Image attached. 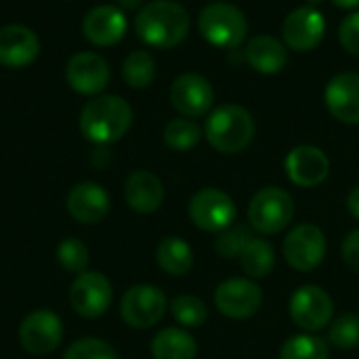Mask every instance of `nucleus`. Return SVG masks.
Instances as JSON below:
<instances>
[{
	"mask_svg": "<svg viewBox=\"0 0 359 359\" xmlns=\"http://www.w3.org/2000/svg\"><path fill=\"white\" fill-rule=\"evenodd\" d=\"M135 32L151 48H175L189 34V15L175 0H151L137 13Z\"/></svg>",
	"mask_w": 359,
	"mask_h": 359,
	"instance_id": "obj_1",
	"label": "nucleus"
},
{
	"mask_svg": "<svg viewBox=\"0 0 359 359\" xmlns=\"http://www.w3.org/2000/svg\"><path fill=\"white\" fill-rule=\"evenodd\" d=\"M133 124V107L118 95H99L80 111V130L95 145L120 141Z\"/></svg>",
	"mask_w": 359,
	"mask_h": 359,
	"instance_id": "obj_2",
	"label": "nucleus"
},
{
	"mask_svg": "<svg viewBox=\"0 0 359 359\" xmlns=\"http://www.w3.org/2000/svg\"><path fill=\"white\" fill-rule=\"evenodd\" d=\"M255 130L257 126L252 114L236 103H227L212 109L204 126V135L208 143L217 151L229 156L244 151L252 143Z\"/></svg>",
	"mask_w": 359,
	"mask_h": 359,
	"instance_id": "obj_3",
	"label": "nucleus"
},
{
	"mask_svg": "<svg viewBox=\"0 0 359 359\" xmlns=\"http://www.w3.org/2000/svg\"><path fill=\"white\" fill-rule=\"evenodd\" d=\"M198 29L208 44L233 50L246 40L248 21L246 15L229 2H208L200 11Z\"/></svg>",
	"mask_w": 359,
	"mask_h": 359,
	"instance_id": "obj_4",
	"label": "nucleus"
},
{
	"mask_svg": "<svg viewBox=\"0 0 359 359\" xmlns=\"http://www.w3.org/2000/svg\"><path fill=\"white\" fill-rule=\"evenodd\" d=\"M294 217V200L292 196L276 185L259 189L248 206V223L263 236L280 233L290 225Z\"/></svg>",
	"mask_w": 359,
	"mask_h": 359,
	"instance_id": "obj_5",
	"label": "nucleus"
},
{
	"mask_svg": "<svg viewBox=\"0 0 359 359\" xmlns=\"http://www.w3.org/2000/svg\"><path fill=\"white\" fill-rule=\"evenodd\" d=\"M238 208L229 194L217 187H204L194 194L189 200V219L191 223L210 233H221L223 229L236 223Z\"/></svg>",
	"mask_w": 359,
	"mask_h": 359,
	"instance_id": "obj_6",
	"label": "nucleus"
},
{
	"mask_svg": "<svg viewBox=\"0 0 359 359\" xmlns=\"http://www.w3.org/2000/svg\"><path fill=\"white\" fill-rule=\"evenodd\" d=\"M166 307V297L158 286L137 284L124 292L120 301V316L130 328L147 330L164 318Z\"/></svg>",
	"mask_w": 359,
	"mask_h": 359,
	"instance_id": "obj_7",
	"label": "nucleus"
},
{
	"mask_svg": "<svg viewBox=\"0 0 359 359\" xmlns=\"http://www.w3.org/2000/svg\"><path fill=\"white\" fill-rule=\"evenodd\" d=\"M290 318L305 332H320L330 326L334 316V303L330 294L313 284H305L290 297Z\"/></svg>",
	"mask_w": 359,
	"mask_h": 359,
	"instance_id": "obj_8",
	"label": "nucleus"
},
{
	"mask_svg": "<svg viewBox=\"0 0 359 359\" xmlns=\"http://www.w3.org/2000/svg\"><path fill=\"white\" fill-rule=\"evenodd\" d=\"M326 236L313 223L294 227L284 240V259L297 271H313L326 257Z\"/></svg>",
	"mask_w": 359,
	"mask_h": 359,
	"instance_id": "obj_9",
	"label": "nucleus"
},
{
	"mask_svg": "<svg viewBox=\"0 0 359 359\" xmlns=\"http://www.w3.org/2000/svg\"><path fill=\"white\" fill-rule=\"evenodd\" d=\"M111 301H114L111 282L101 271L78 273V278L69 288L72 309L86 320L101 318L109 309Z\"/></svg>",
	"mask_w": 359,
	"mask_h": 359,
	"instance_id": "obj_10",
	"label": "nucleus"
},
{
	"mask_svg": "<svg viewBox=\"0 0 359 359\" xmlns=\"http://www.w3.org/2000/svg\"><path fill=\"white\" fill-rule=\"evenodd\" d=\"M326 36V19L316 6H299L290 11L282 23L284 44L297 53L313 50L322 44Z\"/></svg>",
	"mask_w": 359,
	"mask_h": 359,
	"instance_id": "obj_11",
	"label": "nucleus"
},
{
	"mask_svg": "<svg viewBox=\"0 0 359 359\" xmlns=\"http://www.w3.org/2000/svg\"><path fill=\"white\" fill-rule=\"evenodd\" d=\"M217 309L231 320L252 318L263 305V290L250 278H231L217 286L215 292Z\"/></svg>",
	"mask_w": 359,
	"mask_h": 359,
	"instance_id": "obj_12",
	"label": "nucleus"
},
{
	"mask_svg": "<svg viewBox=\"0 0 359 359\" xmlns=\"http://www.w3.org/2000/svg\"><path fill=\"white\" fill-rule=\"evenodd\" d=\"M63 339L61 318L48 309H38L25 316L19 326V343L32 355L53 353Z\"/></svg>",
	"mask_w": 359,
	"mask_h": 359,
	"instance_id": "obj_13",
	"label": "nucleus"
},
{
	"mask_svg": "<svg viewBox=\"0 0 359 359\" xmlns=\"http://www.w3.org/2000/svg\"><path fill=\"white\" fill-rule=\"evenodd\" d=\"M170 103L185 118L206 116L215 103V88L208 78L187 72L170 84Z\"/></svg>",
	"mask_w": 359,
	"mask_h": 359,
	"instance_id": "obj_14",
	"label": "nucleus"
},
{
	"mask_svg": "<svg viewBox=\"0 0 359 359\" xmlns=\"http://www.w3.org/2000/svg\"><path fill=\"white\" fill-rule=\"evenodd\" d=\"M65 80L76 93L95 97L109 84V65L101 55L82 50L67 61Z\"/></svg>",
	"mask_w": 359,
	"mask_h": 359,
	"instance_id": "obj_15",
	"label": "nucleus"
},
{
	"mask_svg": "<svg viewBox=\"0 0 359 359\" xmlns=\"http://www.w3.org/2000/svg\"><path fill=\"white\" fill-rule=\"evenodd\" d=\"M128 29V19L120 6L99 4L90 8L82 21L84 38L95 46H114L118 44Z\"/></svg>",
	"mask_w": 359,
	"mask_h": 359,
	"instance_id": "obj_16",
	"label": "nucleus"
},
{
	"mask_svg": "<svg viewBox=\"0 0 359 359\" xmlns=\"http://www.w3.org/2000/svg\"><path fill=\"white\" fill-rule=\"evenodd\" d=\"M284 168L294 185L318 187L326 181L330 172V160L326 151L316 145H299L286 156Z\"/></svg>",
	"mask_w": 359,
	"mask_h": 359,
	"instance_id": "obj_17",
	"label": "nucleus"
},
{
	"mask_svg": "<svg viewBox=\"0 0 359 359\" xmlns=\"http://www.w3.org/2000/svg\"><path fill=\"white\" fill-rule=\"evenodd\" d=\"M324 103L334 120L343 124H359L358 72L337 74L324 90Z\"/></svg>",
	"mask_w": 359,
	"mask_h": 359,
	"instance_id": "obj_18",
	"label": "nucleus"
},
{
	"mask_svg": "<svg viewBox=\"0 0 359 359\" xmlns=\"http://www.w3.org/2000/svg\"><path fill=\"white\" fill-rule=\"evenodd\" d=\"M40 53L38 36L25 25H4L0 27V63L4 67H27L36 61Z\"/></svg>",
	"mask_w": 359,
	"mask_h": 359,
	"instance_id": "obj_19",
	"label": "nucleus"
},
{
	"mask_svg": "<svg viewBox=\"0 0 359 359\" xmlns=\"http://www.w3.org/2000/svg\"><path fill=\"white\" fill-rule=\"evenodd\" d=\"M67 212L84 225H95L99 221H103L109 212V196L107 191L90 181L78 183L69 189L67 200H65Z\"/></svg>",
	"mask_w": 359,
	"mask_h": 359,
	"instance_id": "obj_20",
	"label": "nucleus"
},
{
	"mask_svg": "<svg viewBox=\"0 0 359 359\" xmlns=\"http://www.w3.org/2000/svg\"><path fill=\"white\" fill-rule=\"evenodd\" d=\"M244 59L255 72L273 76V74H280L288 65V46L276 36L259 34L250 38V42L246 44Z\"/></svg>",
	"mask_w": 359,
	"mask_h": 359,
	"instance_id": "obj_21",
	"label": "nucleus"
},
{
	"mask_svg": "<svg viewBox=\"0 0 359 359\" xmlns=\"http://www.w3.org/2000/svg\"><path fill=\"white\" fill-rule=\"evenodd\" d=\"M126 204L139 215L156 212L164 202V185L149 170H135L128 175L124 185Z\"/></svg>",
	"mask_w": 359,
	"mask_h": 359,
	"instance_id": "obj_22",
	"label": "nucleus"
},
{
	"mask_svg": "<svg viewBox=\"0 0 359 359\" xmlns=\"http://www.w3.org/2000/svg\"><path fill=\"white\" fill-rule=\"evenodd\" d=\"M154 359H196V339L183 328H164L151 339Z\"/></svg>",
	"mask_w": 359,
	"mask_h": 359,
	"instance_id": "obj_23",
	"label": "nucleus"
},
{
	"mask_svg": "<svg viewBox=\"0 0 359 359\" xmlns=\"http://www.w3.org/2000/svg\"><path fill=\"white\" fill-rule=\"evenodd\" d=\"M156 261L162 267V271H166L168 276L181 278V276H187L194 267V250L183 238L168 236L160 240L156 248Z\"/></svg>",
	"mask_w": 359,
	"mask_h": 359,
	"instance_id": "obj_24",
	"label": "nucleus"
},
{
	"mask_svg": "<svg viewBox=\"0 0 359 359\" xmlns=\"http://www.w3.org/2000/svg\"><path fill=\"white\" fill-rule=\"evenodd\" d=\"M240 263L244 273L250 280H263L267 278L273 267H276V250L267 240L261 238H252L246 248L240 255Z\"/></svg>",
	"mask_w": 359,
	"mask_h": 359,
	"instance_id": "obj_25",
	"label": "nucleus"
},
{
	"mask_svg": "<svg viewBox=\"0 0 359 359\" xmlns=\"http://www.w3.org/2000/svg\"><path fill=\"white\" fill-rule=\"evenodd\" d=\"M122 76H124V82L130 88H139V90L147 88L154 82V78H156V61H154L151 53L145 50V48L133 50L124 59Z\"/></svg>",
	"mask_w": 359,
	"mask_h": 359,
	"instance_id": "obj_26",
	"label": "nucleus"
},
{
	"mask_svg": "<svg viewBox=\"0 0 359 359\" xmlns=\"http://www.w3.org/2000/svg\"><path fill=\"white\" fill-rule=\"evenodd\" d=\"M202 139V128L191 118H172L164 126V143L175 151H189Z\"/></svg>",
	"mask_w": 359,
	"mask_h": 359,
	"instance_id": "obj_27",
	"label": "nucleus"
},
{
	"mask_svg": "<svg viewBox=\"0 0 359 359\" xmlns=\"http://www.w3.org/2000/svg\"><path fill=\"white\" fill-rule=\"evenodd\" d=\"M280 359H328V345L311 332L297 334L282 345Z\"/></svg>",
	"mask_w": 359,
	"mask_h": 359,
	"instance_id": "obj_28",
	"label": "nucleus"
},
{
	"mask_svg": "<svg viewBox=\"0 0 359 359\" xmlns=\"http://www.w3.org/2000/svg\"><path fill=\"white\" fill-rule=\"evenodd\" d=\"M172 318L185 326V328H200L208 320V307L200 297L194 294H181L170 303Z\"/></svg>",
	"mask_w": 359,
	"mask_h": 359,
	"instance_id": "obj_29",
	"label": "nucleus"
},
{
	"mask_svg": "<svg viewBox=\"0 0 359 359\" xmlns=\"http://www.w3.org/2000/svg\"><path fill=\"white\" fill-rule=\"evenodd\" d=\"M57 261L59 265L69 271V273H84L90 261L88 248L84 242H80L78 238H65L61 240V244L57 246Z\"/></svg>",
	"mask_w": 359,
	"mask_h": 359,
	"instance_id": "obj_30",
	"label": "nucleus"
},
{
	"mask_svg": "<svg viewBox=\"0 0 359 359\" xmlns=\"http://www.w3.org/2000/svg\"><path fill=\"white\" fill-rule=\"evenodd\" d=\"M252 240V233L248 227L244 225H238L233 223L231 227L223 229L215 242V248L217 252L223 257V259H240L242 250L246 248V244Z\"/></svg>",
	"mask_w": 359,
	"mask_h": 359,
	"instance_id": "obj_31",
	"label": "nucleus"
},
{
	"mask_svg": "<svg viewBox=\"0 0 359 359\" xmlns=\"http://www.w3.org/2000/svg\"><path fill=\"white\" fill-rule=\"evenodd\" d=\"M330 343L339 349H355L359 347V316L343 313L330 324Z\"/></svg>",
	"mask_w": 359,
	"mask_h": 359,
	"instance_id": "obj_32",
	"label": "nucleus"
},
{
	"mask_svg": "<svg viewBox=\"0 0 359 359\" xmlns=\"http://www.w3.org/2000/svg\"><path fill=\"white\" fill-rule=\"evenodd\" d=\"M63 359H118L116 349L103 339H78L65 349Z\"/></svg>",
	"mask_w": 359,
	"mask_h": 359,
	"instance_id": "obj_33",
	"label": "nucleus"
},
{
	"mask_svg": "<svg viewBox=\"0 0 359 359\" xmlns=\"http://www.w3.org/2000/svg\"><path fill=\"white\" fill-rule=\"evenodd\" d=\"M339 42L349 55L359 57V11L349 13L339 25Z\"/></svg>",
	"mask_w": 359,
	"mask_h": 359,
	"instance_id": "obj_34",
	"label": "nucleus"
},
{
	"mask_svg": "<svg viewBox=\"0 0 359 359\" xmlns=\"http://www.w3.org/2000/svg\"><path fill=\"white\" fill-rule=\"evenodd\" d=\"M341 252H343V261L345 265L353 271L359 273V229H353L347 233L343 246H341Z\"/></svg>",
	"mask_w": 359,
	"mask_h": 359,
	"instance_id": "obj_35",
	"label": "nucleus"
},
{
	"mask_svg": "<svg viewBox=\"0 0 359 359\" xmlns=\"http://www.w3.org/2000/svg\"><path fill=\"white\" fill-rule=\"evenodd\" d=\"M347 210L351 212L353 219H358L359 221V185H355V187L349 191V196H347Z\"/></svg>",
	"mask_w": 359,
	"mask_h": 359,
	"instance_id": "obj_36",
	"label": "nucleus"
},
{
	"mask_svg": "<svg viewBox=\"0 0 359 359\" xmlns=\"http://www.w3.org/2000/svg\"><path fill=\"white\" fill-rule=\"evenodd\" d=\"M143 2L145 0H118L120 8H124V11H137Z\"/></svg>",
	"mask_w": 359,
	"mask_h": 359,
	"instance_id": "obj_37",
	"label": "nucleus"
},
{
	"mask_svg": "<svg viewBox=\"0 0 359 359\" xmlns=\"http://www.w3.org/2000/svg\"><path fill=\"white\" fill-rule=\"evenodd\" d=\"M332 4L339 8H358L359 0H332Z\"/></svg>",
	"mask_w": 359,
	"mask_h": 359,
	"instance_id": "obj_38",
	"label": "nucleus"
},
{
	"mask_svg": "<svg viewBox=\"0 0 359 359\" xmlns=\"http://www.w3.org/2000/svg\"><path fill=\"white\" fill-rule=\"evenodd\" d=\"M307 2H309V6H316V8H318V4H320L322 0H307Z\"/></svg>",
	"mask_w": 359,
	"mask_h": 359,
	"instance_id": "obj_39",
	"label": "nucleus"
},
{
	"mask_svg": "<svg viewBox=\"0 0 359 359\" xmlns=\"http://www.w3.org/2000/svg\"><path fill=\"white\" fill-rule=\"evenodd\" d=\"M208 2H225V0H208Z\"/></svg>",
	"mask_w": 359,
	"mask_h": 359,
	"instance_id": "obj_40",
	"label": "nucleus"
}]
</instances>
